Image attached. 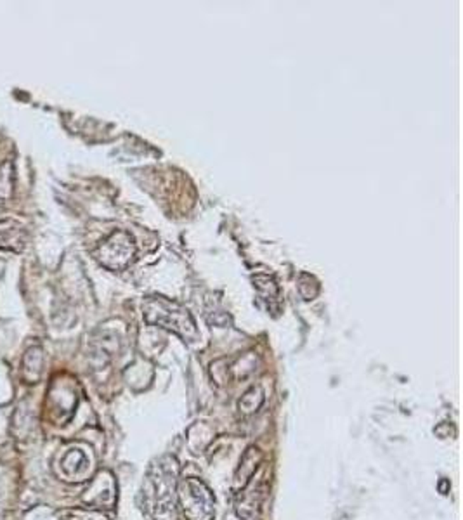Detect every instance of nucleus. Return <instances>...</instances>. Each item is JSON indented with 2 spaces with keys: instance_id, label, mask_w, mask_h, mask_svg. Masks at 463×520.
I'll list each match as a JSON object with an SVG mask.
<instances>
[{
  "instance_id": "obj_1",
  "label": "nucleus",
  "mask_w": 463,
  "mask_h": 520,
  "mask_svg": "<svg viewBox=\"0 0 463 520\" xmlns=\"http://www.w3.org/2000/svg\"><path fill=\"white\" fill-rule=\"evenodd\" d=\"M177 463L172 456L162 458L147 475L144 496L155 520H181L177 514Z\"/></svg>"
},
{
  "instance_id": "obj_2",
  "label": "nucleus",
  "mask_w": 463,
  "mask_h": 520,
  "mask_svg": "<svg viewBox=\"0 0 463 520\" xmlns=\"http://www.w3.org/2000/svg\"><path fill=\"white\" fill-rule=\"evenodd\" d=\"M144 317L147 323L162 326V328L172 329L179 333L184 340L194 341L198 339L196 326L193 317L186 309L165 298H150L144 304Z\"/></svg>"
},
{
  "instance_id": "obj_3",
  "label": "nucleus",
  "mask_w": 463,
  "mask_h": 520,
  "mask_svg": "<svg viewBox=\"0 0 463 520\" xmlns=\"http://www.w3.org/2000/svg\"><path fill=\"white\" fill-rule=\"evenodd\" d=\"M177 499L186 520H212L216 515V498L196 477H188L179 482Z\"/></svg>"
},
{
  "instance_id": "obj_4",
  "label": "nucleus",
  "mask_w": 463,
  "mask_h": 520,
  "mask_svg": "<svg viewBox=\"0 0 463 520\" xmlns=\"http://www.w3.org/2000/svg\"><path fill=\"white\" fill-rule=\"evenodd\" d=\"M134 251L135 248L130 236L123 231H116L97 247L96 259L108 269L120 271L130 264Z\"/></svg>"
},
{
  "instance_id": "obj_5",
  "label": "nucleus",
  "mask_w": 463,
  "mask_h": 520,
  "mask_svg": "<svg viewBox=\"0 0 463 520\" xmlns=\"http://www.w3.org/2000/svg\"><path fill=\"white\" fill-rule=\"evenodd\" d=\"M28 231L19 220H0V250L21 251L26 244Z\"/></svg>"
},
{
  "instance_id": "obj_6",
  "label": "nucleus",
  "mask_w": 463,
  "mask_h": 520,
  "mask_svg": "<svg viewBox=\"0 0 463 520\" xmlns=\"http://www.w3.org/2000/svg\"><path fill=\"white\" fill-rule=\"evenodd\" d=\"M260 463H262V453H260L257 448H254V446L248 448L247 453H245L240 461V467L235 475V482L243 489L252 479H254V473L257 472Z\"/></svg>"
},
{
  "instance_id": "obj_7",
  "label": "nucleus",
  "mask_w": 463,
  "mask_h": 520,
  "mask_svg": "<svg viewBox=\"0 0 463 520\" xmlns=\"http://www.w3.org/2000/svg\"><path fill=\"white\" fill-rule=\"evenodd\" d=\"M23 371L26 383H37L44 371V351L40 347H30L23 358Z\"/></svg>"
},
{
  "instance_id": "obj_8",
  "label": "nucleus",
  "mask_w": 463,
  "mask_h": 520,
  "mask_svg": "<svg viewBox=\"0 0 463 520\" xmlns=\"http://www.w3.org/2000/svg\"><path fill=\"white\" fill-rule=\"evenodd\" d=\"M14 163L6 160L0 165V205L9 201L14 195Z\"/></svg>"
},
{
  "instance_id": "obj_9",
  "label": "nucleus",
  "mask_w": 463,
  "mask_h": 520,
  "mask_svg": "<svg viewBox=\"0 0 463 520\" xmlns=\"http://www.w3.org/2000/svg\"><path fill=\"white\" fill-rule=\"evenodd\" d=\"M63 520H113L110 515L99 510L91 508H69V510L60 511Z\"/></svg>"
}]
</instances>
